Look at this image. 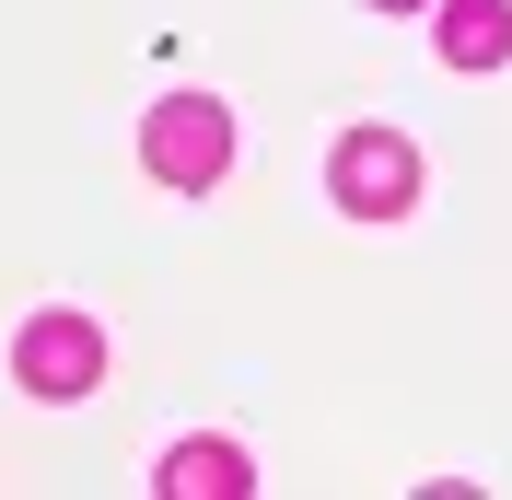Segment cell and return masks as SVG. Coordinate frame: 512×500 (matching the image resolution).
Here are the masks:
<instances>
[{"instance_id":"obj_1","label":"cell","mask_w":512,"mask_h":500,"mask_svg":"<svg viewBox=\"0 0 512 500\" xmlns=\"http://www.w3.org/2000/svg\"><path fill=\"white\" fill-rule=\"evenodd\" d=\"M12 384H24V396H47V407L94 396V384H105V326H94L82 303L24 314V338H12Z\"/></svg>"},{"instance_id":"obj_2","label":"cell","mask_w":512,"mask_h":500,"mask_svg":"<svg viewBox=\"0 0 512 500\" xmlns=\"http://www.w3.org/2000/svg\"><path fill=\"white\" fill-rule=\"evenodd\" d=\"M140 163H152L163 187H222V163H233V117L210 94H163L152 117H140Z\"/></svg>"},{"instance_id":"obj_3","label":"cell","mask_w":512,"mask_h":500,"mask_svg":"<svg viewBox=\"0 0 512 500\" xmlns=\"http://www.w3.org/2000/svg\"><path fill=\"white\" fill-rule=\"evenodd\" d=\"M326 198H338L350 221H396V210L419 198V152L396 140V128H350L338 163H326Z\"/></svg>"},{"instance_id":"obj_4","label":"cell","mask_w":512,"mask_h":500,"mask_svg":"<svg viewBox=\"0 0 512 500\" xmlns=\"http://www.w3.org/2000/svg\"><path fill=\"white\" fill-rule=\"evenodd\" d=\"M152 489L163 500H245L256 466H245V442H175V454L152 466Z\"/></svg>"},{"instance_id":"obj_5","label":"cell","mask_w":512,"mask_h":500,"mask_svg":"<svg viewBox=\"0 0 512 500\" xmlns=\"http://www.w3.org/2000/svg\"><path fill=\"white\" fill-rule=\"evenodd\" d=\"M431 35H443L454 70H501L512 59V0H431Z\"/></svg>"},{"instance_id":"obj_6","label":"cell","mask_w":512,"mask_h":500,"mask_svg":"<svg viewBox=\"0 0 512 500\" xmlns=\"http://www.w3.org/2000/svg\"><path fill=\"white\" fill-rule=\"evenodd\" d=\"M373 12H431V0H373Z\"/></svg>"}]
</instances>
